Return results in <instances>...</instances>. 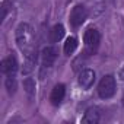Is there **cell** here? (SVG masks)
<instances>
[{
	"mask_svg": "<svg viewBox=\"0 0 124 124\" xmlns=\"http://www.w3.org/2000/svg\"><path fill=\"white\" fill-rule=\"evenodd\" d=\"M16 44H18V47H19V50L25 54V55H28L29 53H32V51H35L37 50V47H35V34H34V28L29 25V23H26V22H23V23H21L18 28H16Z\"/></svg>",
	"mask_w": 124,
	"mask_h": 124,
	"instance_id": "1",
	"label": "cell"
},
{
	"mask_svg": "<svg viewBox=\"0 0 124 124\" xmlns=\"http://www.w3.org/2000/svg\"><path fill=\"white\" fill-rule=\"evenodd\" d=\"M115 93V78L112 75H107L101 79L98 85V95L102 99H109Z\"/></svg>",
	"mask_w": 124,
	"mask_h": 124,
	"instance_id": "2",
	"label": "cell"
},
{
	"mask_svg": "<svg viewBox=\"0 0 124 124\" xmlns=\"http://www.w3.org/2000/svg\"><path fill=\"white\" fill-rule=\"evenodd\" d=\"M83 41H85L86 53H88V54L95 53L96 48H98V45H99V41H101V35H99L98 29H95V28H88V29L85 31Z\"/></svg>",
	"mask_w": 124,
	"mask_h": 124,
	"instance_id": "3",
	"label": "cell"
},
{
	"mask_svg": "<svg viewBox=\"0 0 124 124\" xmlns=\"http://www.w3.org/2000/svg\"><path fill=\"white\" fill-rule=\"evenodd\" d=\"M57 54H58V51H57V48H55V47H53V45L45 47V48L42 50V53H41V58H42L41 78L44 76V72H45V70H50V69L54 66L55 60H57Z\"/></svg>",
	"mask_w": 124,
	"mask_h": 124,
	"instance_id": "4",
	"label": "cell"
},
{
	"mask_svg": "<svg viewBox=\"0 0 124 124\" xmlns=\"http://www.w3.org/2000/svg\"><path fill=\"white\" fill-rule=\"evenodd\" d=\"M88 18V10L83 5H76L70 12V23L73 28H79Z\"/></svg>",
	"mask_w": 124,
	"mask_h": 124,
	"instance_id": "5",
	"label": "cell"
},
{
	"mask_svg": "<svg viewBox=\"0 0 124 124\" xmlns=\"http://www.w3.org/2000/svg\"><path fill=\"white\" fill-rule=\"evenodd\" d=\"M0 70H2L3 75L16 73V70H18V60H16V57L12 54V55H8L6 58H3L2 63H0Z\"/></svg>",
	"mask_w": 124,
	"mask_h": 124,
	"instance_id": "6",
	"label": "cell"
},
{
	"mask_svg": "<svg viewBox=\"0 0 124 124\" xmlns=\"http://www.w3.org/2000/svg\"><path fill=\"white\" fill-rule=\"evenodd\" d=\"M64 95H66V86H64L63 83L55 85L54 89H53V92H51V95H50V101H51V104L55 105V107L60 105L61 102H63V99H64Z\"/></svg>",
	"mask_w": 124,
	"mask_h": 124,
	"instance_id": "7",
	"label": "cell"
},
{
	"mask_svg": "<svg viewBox=\"0 0 124 124\" xmlns=\"http://www.w3.org/2000/svg\"><path fill=\"white\" fill-rule=\"evenodd\" d=\"M95 82V72L91 70V69H85L80 72L79 75V85L83 88V89H89Z\"/></svg>",
	"mask_w": 124,
	"mask_h": 124,
	"instance_id": "8",
	"label": "cell"
},
{
	"mask_svg": "<svg viewBox=\"0 0 124 124\" xmlns=\"http://www.w3.org/2000/svg\"><path fill=\"white\" fill-rule=\"evenodd\" d=\"M101 120V109L98 107H91L86 109L82 121L86 123V124H96L98 121Z\"/></svg>",
	"mask_w": 124,
	"mask_h": 124,
	"instance_id": "9",
	"label": "cell"
},
{
	"mask_svg": "<svg viewBox=\"0 0 124 124\" xmlns=\"http://www.w3.org/2000/svg\"><path fill=\"white\" fill-rule=\"evenodd\" d=\"M26 60H25V64H23V69H22V73L23 75H29L34 69H35V64H37V60H38V53L37 50L29 53L28 55H25Z\"/></svg>",
	"mask_w": 124,
	"mask_h": 124,
	"instance_id": "10",
	"label": "cell"
},
{
	"mask_svg": "<svg viewBox=\"0 0 124 124\" xmlns=\"http://www.w3.org/2000/svg\"><path fill=\"white\" fill-rule=\"evenodd\" d=\"M64 37V26L61 23H57L51 28L50 31V42H58Z\"/></svg>",
	"mask_w": 124,
	"mask_h": 124,
	"instance_id": "11",
	"label": "cell"
},
{
	"mask_svg": "<svg viewBox=\"0 0 124 124\" xmlns=\"http://www.w3.org/2000/svg\"><path fill=\"white\" fill-rule=\"evenodd\" d=\"M78 48V39L75 38V37H69L67 39H66V42H64V53L67 54V55H70V54H73L75 53V50Z\"/></svg>",
	"mask_w": 124,
	"mask_h": 124,
	"instance_id": "12",
	"label": "cell"
},
{
	"mask_svg": "<svg viewBox=\"0 0 124 124\" xmlns=\"http://www.w3.org/2000/svg\"><path fill=\"white\" fill-rule=\"evenodd\" d=\"M16 88H18V85H16L15 73H12V75H6V89H8L9 95H13V93L16 92Z\"/></svg>",
	"mask_w": 124,
	"mask_h": 124,
	"instance_id": "13",
	"label": "cell"
},
{
	"mask_svg": "<svg viewBox=\"0 0 124 124\" xmlns=\"http://www.w3.org/2000/svg\"><path fill=\"white\" fill-rule=\"evenodd\" d=\"M23 88H25V92L28 93L29 98H32L35 95V82L32 78H26L23 80Z\"/></svg>",
	"mask_w": 124,
	"mask_h": 124,
	"instance_id": "14",
	"label": "cell"
},
{
	"mask_svg": "<svg viewBox=\"0 0 124 124\" xmlns=\"http://www.w3.org/2000/svg\"><path fill=\"white\" fill-rule=\"evenodd\" d=\"M9 8H13V5H12L10 2H3V5H2V22H3V21L6 19V16H8Z\"/></svg>",
	"mask_w": 124,
	"mask_h": 124,
	"instance_id": "15",
	"label": "cell"
},
{
	"mask_svg": "<svg viewBox=\"0 0 124 124\" xmlns=\"http://www.w3.org/2000/svg\"><path fill=\"white\" fill-rule=\"evenodd\" d=\"M120 78H121V80H124V66H123V69L120 72Z\"/></svg>",
	"mask_w": 124,
	"mask_h": 124,
	"instance_id": "16",
	"label": "cell"
},
{
	"mask_svg": "<svg viewBox=\"0 0 124 124\" xmlns=\"http://www.w3.org/2000/svg\"><path fill=\"white\" fill-rule=\"evenodd\" d=\"M123 102H124V98H123Z\"/></svg>",
	"mask_w": 124,
	"mask_h": 124,
	"instance_id": "17",
	"label": "cell"
}]
</instances>
